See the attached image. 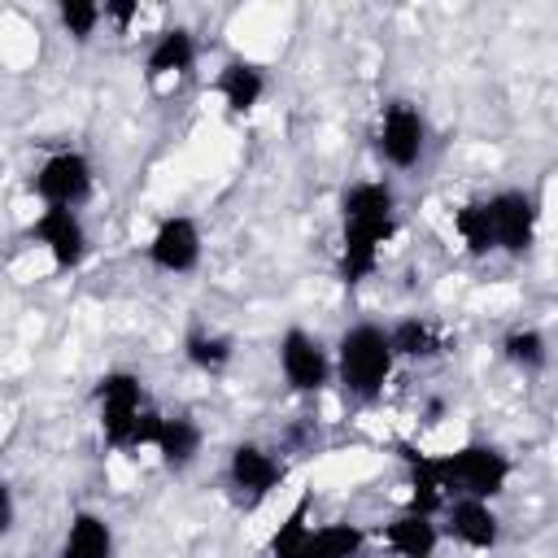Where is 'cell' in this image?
Masks as SVG:
<instances>
[{
	"label": "cell",
	"instance_id": "cell-5",
	"mask_svg": "<svg viewBox=\"0 0 558 558\" xmlns=\"http://www.w3.org/2000/svg\"><path fill=\"white\" fill-rule=\"evenodd\" d=\"M275 357H279L283 384L292 392H305V397L323 392L331 384V375H336V353L305 327H288L279 336V344H275Z\"/></svg>",
	"mask_w": 558,
	"mask_h": 558
},
{
	"label": "cell",
	"instance_id": "cell-15",
	"mask_svg": "<svg viewBox=\"0 0 558 558\" xmlns=\"http://www.w3.org/2000/svg\"><path fill=\"white\" fill-rule=\"evenodd\" d=\"M218 96L231 113H253L262 100H266V70L248 57H231L222 70H218Z\"/></svg>",
	"mask_w": 558,
	"mask_h": 558
},
{
	"label": "cell",
	"instance_id": "cell-23",
	"mask_svg": "<svg viewBox=\"0 0 558 558\" xmlns=\"http://www.w3.org/2000/svg\"><path fill=\"white\" fill-rule=\"evenodd\" d=\"M362 545H366V536L357 523H323V527H314L301 558H357Z\"/></svg>",
	"mask_w": 558,
	"mask_h": 558
},
{
	"label": "cell",
	"instance_id": "cell-27",
	"mask_svg": "<svg viewBox=\"0 0 558 558\" xmlns=\"http://www.w3.org/2000/svg\"><path fill=\"white\" fill-rule=\"evenodd\" d=\"M13 523H17V497H13V488L4 484V488H0V532H13Z\"/></svg>",
	"mask_w": 558,
	"mask_h": 558
},
{
	"label": "cell",
	"instance_id": "cell-17",
	"mask_svg": "<svg viewBox=\"0 0 558 558\" xmlns=\"http://www.w3.org/2000/svg\"><path fill=\"white\" fill-rule=\"evenodd\" d=\"M196 65V35L187 26H166L153 44H148V57H144V74L148 78H179V74H192Z\"/></svg>",
	"mask_w": 558,
	"mask_h": 558
},
{
	"label": "cell",
	"instance_id": "cell-22",
	"mask_svg": "<svg viewBox=\"0 0 558 558\" xmlns=\"http://www.w3.org/2000/svg\"><path fill=\"white\" fill-rule=\"evenodd\" d=\"M310 536H314L310 501L301 497V501L288 510V519L275 527V536L266 541V558H301V554H305V545H310Z\"/></svg>",
	"mask_w": 558,
	"mask_h": 558
},
{
	"label": "cell",
	"instance_id": "cell-16",
	"mask_svg": "<svg viewBox=\"0 0 558 558\" xmlns=\"http://www.w3.org/2000/svg\"><path fill=\"white\" fill-rule=\"evenodd\" d=\"M201 445H205V432H201V423L187 418V414H166L161 427H157V440H153L157 462H161L166 471H187V466L201 458Z\"/></svg>",
	"mask_w": 558,
	"mask_h": 558
},
{
	"label": "cell",
	"instance_id": "cell-13",
	"mask_svg": "<svg viewBox=\"0 0 558 558\" xmlns=\"http://www.w3.org/2000/svg\"><path fill=\"white\" fill-rule=\"evenodd\" d=\"M440 536H445V527L436 523V514H423L410 506L379 527V541L388 545L392 558H436Z\"/></svg>",
	"mask_w": 558,
	"mask_h": 558
},
{
	"label": "cell",
	"instance_id": "cell-9",
	"mask_svg": "<svg viewBox=\"0 0 558 558\" xmlns=\"http://www.w3.org/2000/svg\"><path fill=\"white\" fill-rule=\"evenodd\" d=\"M31 244H39L48 253V262L57 270H74L83 266L87 248H92V235H87V222L78 218V209H39L26 227Z\"/></svg>",
	"mask_w": 558,
	"mask_h": 558
},
{
	"label": "cell",
	"instance_id": "cell-18",
	"mask_svg": "<svg viewBox=\"0 0 558 558\" xmlns=\"http://www.w3.org/2000/svg\"><path fill=\"white\" fill-rule=\"evenodd\" d=\"M57 558H113V527L96 510H74Z\"/></svg>",
	"mask_w": 558,
	"mask_h": 558
},
{
	"label": "cell",
	"instance_id": "cell-26",
	"mask_svg": "<svg viewBox=\"0 0 558 558\" xmlns=\"http://www.w3.org/2000/svg\"><path fill=\"white\" fill-rule=\"evenodd\" d=\"M135 17H140V4L135 0H105V22H113L118 31H126Z\"/></svg>",
	"mask_w": 558,
	"mask_h": 558
},
{
	"label": "cell",
	"instance_id": "cell-12",
	"mask_svg": "<svg viewBox=\"0 0 558 558\" xmlns=\"http://www.w3.org/2000/svg\"><path fill=\"white\" fill-rule=\"evenodd\" d=\"M445 536L458 541L462 549L488 554V549H497V541H501V519H497L493 501L453 497V501L445 506Z\"/></svg>",
	"mask_w": 558,
	"mask_h": 558
},
{
	"label": "cell",
	"instance_id": "cell-25",
	"mask_svg": "<svg viewBox=\"0 0 558 558\" xmlns=\"http://www.w3.org/2000/svg\"><path fill=\"white\" fill-rule=\"evenodd\" d=\"M57 22L74 44H92V35L105 22V4H96V0H61L57 4Z\"/></svg>",
	"mask_w": 558,
	"mask_h": 558
},
{
	"label": "cell",
	"instance_id": "cell-1",
	"mask_svg": "<svg viewBox=\"0 0 558 558\" xmlns=\"http://www.w3.org/2000/svg\"><path fill=\"white\" fill-rule=\"evenodd\" d=\"M92 397H96V423H100V436H105L109 449L131 453V449H144V445L157 440V427H161L166 414H157L148 405L144 379L135 371H122V366L105 371L96 379Z\"/></svg>",
	"mask_w": 558,
	"mask_h": 558
},
{
	"label": "cell",
	"instance_id": "cell-11",
	"mask_svg": "<svg viewBox=\"0 0 558 558\" xmlns=\"http://www.w3.org/2000/svg\"><path fill=\"white\" fill-rule=\"evenodd\" d=\"M227 480H231V488H235L248 506H257V501H266V497L283 484V462H279L270 449H262V445H253V440H240V445L231 449V458H227Z\"/></svg>",
	"mask_w": 558,
	"mask_h": 558
},
{
	"label": "cell",
	"instance_id": "cell-21",
	"mask_svg": "<svg viewBox=\"0 0 558 558\" xmlns=\"http://www.w3.org/2000/svg\"><path fill=\"white\" fill-rule=\"evenodd\" d=\"M453 231H458V240H462V248H466L471 257L497 253V244H493V218H488V205H484V201L458 205V209H453Z\"/></svg>",
	"mask_w": 558,
	"mask_h": 558
},
{
	"label": "cell",
	"instance_id": "cell-7",
	"mask_svg": "<svg viewBox=\"0 0 558 558\" xmlns=\"http://www.w3.org/2000/svg\"><path fill=\"white\" fill-rule=\"evenodd\" d=\"M488 218H493V244L506 257H523L536 244V227H541V205L532 192L523 187H501L493 196H484Z\"/></svg>",
	"mask_w": 558,
	"mask_h": 558
},
{
	"label": "cell",
	"instance_id": "cell-8",
	"mask_svg": "<svg viewBox=\"0 0 558 558\" xmlns=\"http://www.w3.org/2000/svg\"><path fill=\"white\" fill-rule=\"evenodd\" d=\"M201 253H205V235H201L196 218H187V214L161 218L144 244L148 266L161 275H192L201 266Z\"/></svg>",
	"mask_w": 558,
	"mask_h": 558
},
{
	"label": "cell",
	"instance_id": "cell-20",
	"mask_svg": "<svg viewBox=\"0 0 558 558\" xmlns=\"http://www.w3.org/2000/svg\"><path fill=\"white\" fill-rule=\"evenodd\" d=\"M183 357H187L196 371L218 375V371H227V366H231L235 344H231V336H222V331L196 327V331H187V336H183Z\"/></svg>",
	"mask_w": 558,
	"mask_h": 558
},
{
	"label": "cell",
	"instance_id": "cell-10",
	"mask_svg": "<svg viewBox=\"0 0 558 558\" xmlns=\"http://www.w3.org/2000/svg\"><path fill=\"white\" fill-rule=\"evenodd\" d=\"M340 262H336V275L340 283H362L379 270V257H384V244L392 240L397 231V218L388 222H340Z\"/></svg>",
	"mask_w": 558,
	"mask_h": 558
},
{
	"label": "cell",
	"instance_id": "cell-4",
	"mask_svg": "<svg viewBox=\"0 0 558 558\" xmlns=\"http://www.w3.org/2000/svg\"><path fill=\"white\" fill-rule=\"evenodd\" d=\"M31 192L44 209H83L96 196V166L78 148H57L35 166Z\"/></svg>",
	"mask_w": 558,
	"mask_h": 558
},
{
	"label": "cell",
	"instance_id": "cell-2",
	"mask_svg": "<svg viewBox=\"0 0 558 558\" xmlns=\"http://www.w3.org/2000/svg\"><path fill=\"white\" fill-rule=\"evenodd\" d=\"M331 353H336V379H340V388L353 401H375L388 388L392 366H397L392 336L379 323H353V327H344Z\"/></svg>",
	"mask_w": 558,
	"mask_h": 558
},
{
	"label": "cell",
	"instance_id": "cell-6",
	"mask_svg": "<svg viewBox=\"0 0 558 558\" xmlns=\"http://www.w3.org/2000/svg\"><path fill=\"white\" fill-rule=\"evenodd\" d=\"M375 153L392 170H414L427 153V118L414 100H388L375 131Z\"/></svg>",
	"mask_w": 558,
	"mask_h": 558
},
{
	"label": "cell",
	"instance_id": "cell-14",
	"mask_svg": "<svg viewBox=\"0 0 558 558\" xmlns=\"http://www.w3.org/2000/svg\"><path fill=\"white\" fill-rule=\"evenodd\" d=\"M336 209L340 222H388L397 218V187L388 179H353L344 183Z\"/></svg>",
	"mask_w": 558,
	"mask_h": 558
},
{
	"label": "cell",
	"instance_id": "cell-19",
	"mask_svg": "<svg viewBox=\"0 0 558 558\" xmlns=\"http://www.w3.org/2000/svg\"><path fill=\"white\" fill-rule=\"evenodd\" d=\"M388 336H392L397 362H432V357H440V353L449 349V344H445V336H440L427 318H418V314H410V318L392 323V327H388Z\"/></svg>",
	"mask_w": 558,
	"mask_h": 558
},
{
	"label": "cell",
	"instance_id": "cell-24",
	"mask_svg": "<svg viewBox=\"0 0 558 558\" xmlns=\"http://www.w3.org/2000/svg\"><path fill=\"white\" fill-rule=\"evenodd\" d=\"M501 357L510 366H519L523 375H532V371H541L549 362V340L536 327H510L501 336Z\"/></svg>",
	"mask_w": 558,
	"mask_h": 558
},
{
	"label": "cell",
	"instance_id": "cell-3",
	"mask_svg": "<svg viewBox=\"0 0 558 558\" xmlns=\"http://www.w3.org/2000/svg\"><path fill=\"white\" fill-rule=\"evenodd\" d=\"M436 471L449 488V497H480V501H497L514 475V462L506 449L488 445V440H466L453 453H436Z\"/></svg>",
	"mask_w": 558,
	"mask_h": 558
}]
</instances>
